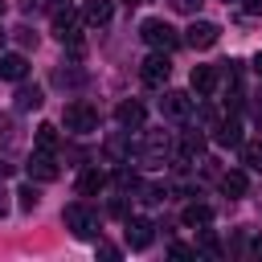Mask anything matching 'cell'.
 Masks as SVG:
<instances>
[{
  "label": "cell",
  "mask_w": 262,
  "mask_h": 262,
  "mask_svg": "<svg viewBox=\"0 0 262 262\" xmlns=\"http://www.w3.org/2000/svg\"><path fill=\"white\" fill-rule=\"evenodd\" d=\"M102 188H106V172L102 168H86L78 176V196H98Z\"/></svg>",
  "instance_id": "5bb4252c"
},
{
  "label": "cell",
  "mask_w": 262,
  "mask_h": 262,
  "mask_svg": "<svg viewBox=\"0 0 262 262\" xmlns=\"http://www.w3.org/2000/svg\"><path fill=\"white\" fill-rule=\"evenodd\" d=\"M106 151H111V160H123L127 156V135H111L106 139Z\"/></svg>",
  "instance_id": "83f0119b"
},
{
  "label": "cell",
  "mask_w": 262,
  "mask_h": 262,
  "mask_svg": "<svg viewBox=\"0 0 262 262\" xmlns=\"http://www.w3.org/2000/svg\"><path fill=\"white\" fill-rule=\"evenodd\" d=\"M221 192H225L229 201L246 196V172H225V176H221Z\"/></svg>",
  "instance_id": "44dd1931"
},
{
  "label": "cell",
  "mask_w": 262,
  "mask_h": 262,
  "mask_svg": "<svg viewBox=\"0 0 262 262\" xmlns=\"http://www.w3.org/2000/svg\"><path fill=\"white\" fill-rule=\"evenodd\" d=\"M196 250L209 254V258H221V242H217V233H213L209 225H201V233H196Z\"/></svg>",
  "instance_id": "7402d4cb"
},
{
  "label": "cell",
  "mask_w": 262,
  "mask_h": 262,
  "mask_svg": "<svg viewBox=\"0 0 262 262\" xmlns=\"http://www.w3.org/2000/svg\"><path fill=\"white\" fill-rule=\"evenodd\" d=\"M16 196H20V209H25V213H29V209H37V201H41L33 184H20V188H16Z\"/></svg>",
  "instance_id": "4316f807"
},
{
  "label": "cell",
  "mask_w": 262,
  "mask_h": 262,
  "mask_svg": "<svg viewBox=\"0 0 262 262\" xmlns=\"http://www.w3.org/2000/svg\"><path fill=\"white\" fill-rule=\"evenodd\" d=\"M53 82H57V86H82L86 74H82V70H66V66H57V70H53Z\"/></svg>",
  "instance_id": "cb8c5ba5"
},
{
  "label": "cell",
  "mask_w": 262,
  "mask_h": 262,
  "mask_svg": "<svg viewBox=\"0 0 262 262\" xmlns=\"http://www.w3.org/2000/svg\"><path fill=\"white\" fill-rule=\"evenodd\" d=\"M246 250H250V254H254V258H262V233H254V237H250V242H246Z\"/></svg>",
  "instance_id": "d6a6232c"
},
{
  "label": "cell",
  "mask_w": 262,
  "mask_h": 262,
  "mask_svg": "<svg viewBox=\"0 0 262 262\" xmlns=\"http://www.w3.org/2000/svg\"><path fill=\"white\" fill-rule=\"evenodd\" d=\"M0 45H4V33H0Z\"/></svg>",
  "instance_id": "74e56055"
},
{
  "label": "cell",
  "mask_w": 262,
  "mask_h": 262,
  "mask_svg": "<svg viewBox=\"0 0 262 262\" xmlns=\"http://www.w3.org/2000/svg\"><path fill=\"white\" fill-rule=\"evenodd\" d=\"M205 0H168V8H176V12H188V16H196V8H201Z\"/></svg>",
  "instance_id": "f546056e"
},
{
  "label": "cell",
  "mask_w": 262,
  "mask_h": 262,
  "mask_svg": "<svg viewBox=\"0 0 262 262\" xmlns=\"http://www.w3.org/2000/svg\"><path fill=\"white\" fill-rule=\"evenodd\" d=\"M57 160H53V151H37L33 160H29V176L33 180H57Z\"/></svg>",
  "instance_id": "7c38bea8"
},
{
  "label": "cell",
  "mask_w": 262,
  "mask_h": 262,
  "mask_svg": "<svg viewBox=\"0 0 262 262\" xmlns=\"http://www.w3.org/2000/svg\"><path fill=\"white\" fill-rule=\"evenodd\" d=\"M41 102H45L41 86H20L16 90V111H41Z\"/></svg>",
  "instance_id": "ac0fdd59"
},
{
  "label": "cell",
  "mask_w": 262,
  "mask_h": 262,
  "mask_svg": "<svg viewBox=\"0 0 262 262\" xmlns=\"http://www.w3.org/2000/svg\"><path fill=\"white\" fill-rule=\"evenodd\" d=\"M254 74L262 78V53H254Z\"/></svg>",
  "instance_id": "e575fe53"
},
{
  "label": "cell",
  "mask_w": 262,
  "mask_h": 262,
  "mask_svg": "<svg viewBox=\"0 0 262 262\" xmlns=\"http://www.w3.org/2000/svg\"><path fill=\"white\" fill-rule=\"evenodd\" d=\"M139 37L156 49V53H172L176 45H180V33L168 25V20H160V16H151V20H143L139 25Z\"/></svg>",
  "instance_id": "3957f363"
},
{
  "label": "cell",
  "mask_w": 262,
  "mask_h": 262,
  "mask_svg": "<svg viewBox=\"0 0 262 262\" xmlns=\"http://www.w3.org/2000/svg\"><path fill=\"white\" fill-rule=\"evenodd\" d=\"M57 147V127L53 123H41L37 127V151H53Z\"/></svg>",
  "instance_id": "603a6c76"
},
{
  "label": "cell",
  "mask_w": 262,
  "mask_h": 262,
  "mask_svg": "<svg viewBox=\"0 0 262 262\" xmlns=\"http://www.w3.org/2000/svg\"><path fill=\"white\" fill-rule=\"evenodd\" d=\"M25 74H29L25 53H4V57H0V78H8V82H25Z\"/></svg>",
  "instance_id": "9a60e30c"
},
{
  "label": "cell",
  "mask_w": 262,
  "mask_h": 262,
  "mask_svg": "<svg viewBox=\"0 0 262 262\" xmlns=\"http://www.w3.org/2000/svg\"><path fill=\"white\" fill-rule=\"evenodd\" d=\"M123 4H143V0H123Z\"/></svg>",
  "instance_id": "d590c367"
},
{
  "label": "cell",
  "mask_w": 262,
  "mask_h": 262,
  "mask_svg": "<svg viewBox=\"0 0 262 262\" xmlns=\"http://www.w3.org/2000/svg\"><path fill=\"white\" fill-rule=\"evenodd\" d=\"M242 8H246V16H262V0H242Z\"/></svg>",
  "instance_id": "836d02e7"
},
{
  "label": "cell",
  "mask_w": 262,
  "mask_h": 262,
  "mask_svg": "<svg viewBox=\"0 0 262 262\" xmlns=\"http://www.w3.org/2000/svg\"><path fill=\"white\" fill-rule=\"evenodd\" d=\"M242 164L250 172H262V139H242Z\"/></svg>",
  "instance_id": "ffe728a7"
},
{
  "label": "cell",
  "mask_w": 262,
  "mask_h": 262,
  "mask_svg": "<svg viewBox=\"0 0 262 262\" xmlns=\"http://www.w3.org/2000/svg\"><path fill=\"white\" fill-rule=\"evenodd\" d=\"M160 115L164 119H188L192 115V98L184 94V90H164V98H160Z\"/></svg>",
  "instance_id": "ba28073f"
},
{
  "label": "cell",
  "mask_w": 262,
  "mask_h": 262,
  "mask_svg": "<svg viewBox=\"0 0 262 262\" xmlns=\"http://www.w3.org/2000/svg\"><path fill=\"white\" fill-rule=\"evenodd\" d=\"M115 184H119V192H139V176L131 168H119L115 172Z\"/></svg>",
  "instance_id": "484cf974"
},
{
  "label": "cell",
  "mask_w": 262,
  "mask_h": 262,
  "mask_svg": "<svg viewBox=\"0 0 262 262\" xmlns=\"http://www.w3.org/2000/svg\"><path fill=\"white\" fill-rule=\"evenodd\" d=\"M61 221H66V229H70L74 237H82V242H94V237L102 233V229H98V213H94L86 201H74V205H66Z\"/></svg>",
  "instance_id": "7a4b0ae2"
},
{
  "label": "cell",
  "mask_w": 262,
  "mask_h": 262,
  "mask_svg": "<svg viewBox=\"0 0 262 262\" xmlns=\"http://www.w3.org/2000/svg\"><path fill=\"white\" fill-rule=\"evenodd\" d=\"M201 151H205V135H201V131H188V135H184V139L176 143V160H180V164L196 160Z\"/></svg>",
  "instance_id": "2e32d148"
},
{
  "label": "cell",
  "mask_w": 262,
  "mask_h": 262,
  "mask_svg": "<svg viewBox=\"0 0 262 262\" xmlns=\"http://www.w3.org/2000/svg\"><path fill=\"white\" fill-rule=\"evenodd\" d=\"M111 16H115V4L111 0H86V8H82V25H90V29L111 25Z\"/></svg>",
  "instance_id": "8fae6325"
},
{
  "label": "cell",
  "mask_w": 262,
  "mask_h": 262,
  "mask_svg": "<svg viewBox=\"0 0 262 262\" xmlns=\"http://www.w3.org/2000/svg\"><path fill=\"white\" fill-rule=\"evenodd\" d=\"M180 221H184L188 229H201V225L213 221V209H209V205H188V209L180 213Z\"/></svg>",
  "instance_id": "d6986e66"
},
{
  "label": "cell",
  "mask_w": 262,
  "mask_h": 262,
  "mask_svg": "<svg viewBox=\"0 0 262 262\" xmlns=\"http://www.w3.org/2000/svg\"><path fill=\"white\" fill-rule=\"evenodd\" d=\"M115 119H119V127H143L147 111H143V102L127 98V102H119V106H115Z\"/></svg>",
  "instance_id": "4fadbf2b"
},
{
  "label": "cell",
  "mask_w": 262,
  "mask_h": 262,
  "mask_svg": "<svg viewBox=\"0 0 262 262\" xmlns=\"http://www.w3.org/2000/svg\"><path fill=\"white\" fill-rule=\"evenodd\" d=\"M217 143L221 147H242V123L237 119H221L217 123Z\"/></svg>",
  "instance_id": "e0dca14e"
},
{
  "label": "cell",
  "mask_w": 262,
  "mask_h": 262,
  "mask_svg": "<svg viewBox=\"0 0 262 262\" xmlns=\"http://www.w3.org/2000/svg\"><path fill=\"white\" fill-rule=\"evenodd\" d=\"M139 201L143 205H160V201H168V188L164 184H139Z\"/></svg>",
  "instance_id": "d4e9b609"
},
{
  "label": "cell",
  "mask_w": 262,
  "mask_h": 262,
  "mask_svg": "<svg viewBox=\"0 0 262 262\" xmlns=\"http://www.w3.org/2000/svg\"><path fill=\"white\" fill-rule=\"evenodd\" d=\"M53 37H57V41H78V37H82V12L57 8V12H53Z\"/></svg>",
  "instance_id": "52a82bcc"
},
{
  "label": "cell",
  "mask_w": 262,
  "mask_h": 262,
  "mask_svg": "<svg viewBox=\"0 0 262 262\" xmlns=\"http://www.w3.org/2000/svg\"><path fill=\"white\" fill-rule=\"evenodd\" d=\"M192 90H196V98H209L217 86H221V70L217 66H192Z\"/></svg>",
  "instance_id": "30bf717a"
},
{
  "label": "cell",
  "mask_w": 262,
  "mask_h": 262,
  "mask_svg": "<svg viewBox=\"0 0 262 262\" xmlns=\"http://www.w3.org/2000/svg\"><path fill=\"white\" fill-rule=\"evenodd\" d=\"M258 205H262V201H258Z\"/></svg>",
  "instance_id": "ab89813d"
},
{
  "label": "cell",
  "mask_w": 262,
  "mask_h": 262,
  "mask_svg": "<svg viewBox=\"0 0 262 262\" xmlns=\"http://www.w3.org/2000/svg\"><path fill=\"white\" fill-rule=\"evenodd\" d=\"M16 41H20V45H37V33H33V29H16Z\"/></svg>",
  "instance_id": "4dcf8cb0"
},
{
  "label": "cell",
  "mask_w": 262,
  "mask_h": 262,
  "mask_svg": "<svg viewBox=\"0 0 262 262\" xmlns=\"http://www.w3.org/2000/svg\"><path fill=\"white\" fill-rule=\"evenodd\" d=\"M168 254H172V258H196V250H188V246H180V242H176Z\"/></svg>",
  "instance_id": "1f68e13d"
},
{
  "label": "cell",
  "mask_w": 262,
  "mask_h": 262,
  "mask_svg": "<svg viewBox=\"0 0 262 262\" xmlns=\"http://www.w3.org/2000/svg\"><path fill=\"white\" fill-rule=\"evenodd\" d=\"M0 16H4V0H0Z\"/></svg>",
  "instance_id": "8d00e7d4"
},
{
  "label": "cell",
  "mask_w": 262,
  "mask_h": 262,
  "mask_svg": "<svg viewBox=\"0 0 262 262\" xmlns=\"http://www.w3.org/2000/svg\"><path fill=\"white\" fill-rule=\"evenodd\" d=\"M168 78H172V61H168V53H151V57H143V66H139V82H143V86L164 90Z\"/></svg>",
  "instance_id": "5b68a950"
},
{
  "label": "cell",
  "mask_w": 262,
  "mask_h": 262,
  "mask_svg": "<svg viewBox=\"0 0 262 262\" xmlns=\"http://www.w3.org/2000/svg\"><path fill=\"white\" fill-rule=\"evenodd\" d=\"M61 123H66V131L70 135H94L98 131V106H90V102H70L66 106V115H61Z\"/></svg>",
  "instance_id": "277c9868"
},
{
  "label": "cell",
  "mask_w": 262,
  "mask_h": 262,
  "mask_svg": "<svg viewBox=\"0 0 262 262\" xmlns=\"http://www.w3.org/2000/svg\"><path fill=\"white\" fill-rule=\"evenodd\" d=\"M225 4H229V0H225Z\"/></svg>",
  "instance_id": "f35d334b"
},
{
  "label": "cell",
  "mask_w": 262,
  "mask_h": 262,
  "mask_svg": "<svg viewBox=\"0 0 262 262\" xmlns=\"http://www.w3.org/2000/svg\"><path fill=\"white\" fill-rule=\"evenodd\" d=\"M151 237H156V221H147V217H127V246H131V250H147Z\"/></svg>",
  "instance_id": "9c48e42d"
},
{
  "label": "cell",
  "mask_w": 262,
  "mask_h": 262,
  "mask_svg": "<svg viewBox=\"0 0 262 262\" xmlns=\"http://www.w3.org/2000/svg\"><path fill=\"white\" fill-rule=\"evenodd\" d=\"M135 156H139L143 168H164L168 160H176V139H172L168 131H147Z\"/></svg>",
  "instance_id": "6da1fadb"
},
{
  "label": "cell",
  "mask_w": 262,
  "mask_h": 262,
  "mask_svg": "<svg viewBox=\"0 0 262 262\" xmlns=\"http://www.w3.org/2000/svg\"><path fill=\"white\" fill-rule=\"evenodd\" d=\"M180 41L192 45V49H213V45L221 41V25H213V20H192Z\"/></svg>",
  "instance_id": "8992f818"
},
{
  "label": "cell",
  "mask_w": 262,
  "mask_h": 262,
  "mask_svg": "<svg viewBox=\"0 0 262 262\" xmlns=\"http://www.w3.org/2000/svg\"><path fill=\"white\" fill-rule=\"evenodd\" d=\"M0 143H4V147L16 143V131H12V119H8V115H0Z\"/></svg>",
  "instance_id": "f1b7e54d"
}]
</instances>
